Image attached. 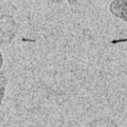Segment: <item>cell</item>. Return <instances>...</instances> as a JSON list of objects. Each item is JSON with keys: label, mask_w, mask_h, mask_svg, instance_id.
I'll return each mask as SVG.
<instances>
[{"label": "cell", "mask_w": 127, "mask_h": 127, "mask_svg": "<svg viewBox=\"0 0 127 127\" xmlns=\"http://www.w3.org/2000/svg\"><path fill=\"white\" fill-rule=\"evenodd\" d=\"M18 29V24L13 17L0 14V44H10L16 37Z\"/></svg>", "instance_id": "obj_1"}, {"label": "cell", "mask_w": 127, "mask_h": 127, "mask_svg": "<svg viewBox=\"0 0 127 127\" xmlns=\"http://www.w3.org/2000/svg\"><path fill=\"white\" fill-rule=\"evenodd\" d=\"M111 13L127 23V0H113L110 4Z\"/></svg>", "instance_id": "obj_2"}, {"label": "cell", "mask_w": 127, "mask_h": 127, "mask_svg": "<svg viewBox=\"0 0 127 127\" xmlns=\"http://www.w3.org/2000/svg\"><path fill=\"white\" fill-rule=\"evenodd\" d=\"M3 62H4V58H3L2 53L0 51V69H1V67H2V65H3Z\"/></svg>", "instance_id": "obj_3"}]
</instances>
